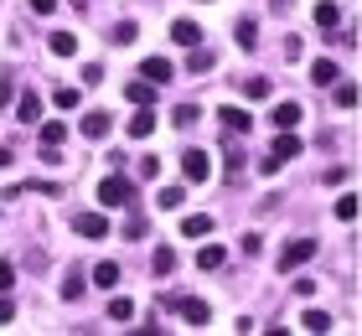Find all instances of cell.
Listing matches in <instances>:
<instances>
[{"mask_svg": "<svg viewBox=\"0 0 362 336\" xmlns=\"http://www.w3.org/2000/svg\"><path fill=\"white\" fill-rule=\"evenodd\" d=\"M93 284H104V290H114V284H119V264H114V259L93 264Z\"/></svg>", "mask_w": 362, "mask_h": 336, "instance_id": "cell-17", "label": "cell"}, {"mask_svg": "<svg viewBox=\"0 0 362 336\" xmlns=\"http://www.w3.org/2000/svg\"><path fill=\"white\" fill-rule=\"evenodd\" d=\"M31 11H37V16H52V11H57V0H31Z\"/></svg>", "mask_w": 362, "mask_h": 336, "instance_id": "cell-39", "label": "cell"}, {"mask_svg": "<svg viewBox=\"0 0 362 336\" xmlns=\"http://www.w3.org/2000/svg\"><path fill=\"white\" fill-rule=\"evenodd\" d=\"M181 202H187V192H181V187H166V192H160V212H176Z\"/></svg>", "mask_w": 362, "mask_h": 336, "instance_id": "cell-30", "label": "cell"}, {"mask_svg": "<svg viewBox=\"0 0 362 336\" xmlns=\"http://www.w3.org/2000/svg\"><path fill=\"white\" fill-rule=\"evenodd\" d=\"M243 93H249V98H269L274 83H269V78H249V83H243Z\"/></svg>", "mask_w": 362, "mask_h": 336, "instance_id": "cell-28", "label": "cell"}, {"mask_svg": "<svg viewBox=\"0 0 362 336\" xmlns=\"http://www.w3.org/2000/svg\"><path fill=\"white\" fill-rule=\"evenodd\" d=\"M171 311L181 315V321H192V326H207V321H212L207 300H197V295H176V300H171Z\"/></svg>", "mask_w": 362, "mask_h": 336, "instance_id": "cell-3", "label": "cell"}, {"mask_svg": "<svg viewBox=\"0 0 362 336\" xmlns=\"http://www.w3.org/2000/svg\"><path fill=\"white\" fill-rule=\"evenodd\" d=\"M114 42H119V47H135V42H140V26H135V21H119V26H114Z\"/></svg>", "mask_w": 362, "mask_h": 336, "instance_id": "cell-26", "label": "cell"}, {"mask_svg": "<svg viewBox=\"0 0 362 336\" xmlns=\"http://www.w3.org/2000/svg\"><path fill=\"white\" fill-rule=\"evenodd\" d=\"M233 37H238V47H243V52H254V47H259V21H254V16H238Z\"/></svg>", "mask_w": 362, "mask_h": 336, "instance_id": "cell-10", "label": "cell"}, {"mask_svg": "<svg viewBox=\"0 0 362 336\" xmlns=\"http://www.w3.org/2000/svg\"><path fill=\"white\" fill-rule=\"evenodd\" d=\"M269 156H274L279 166H285V161H295V156H300V134H295V129H279V140H274V150H269Z\"/></svg>", "mask_w": 362, "mask_h": 336, "instance_id": "cell-8", "label": "cell"}, {"mask_svg": "<svg viewBox=\"0 0 362 336\" xmlns=\"http://www.w3.org/2000/svg\"><path fill=\"white\" fill-rule=\"evenodd\" d=\"M310 259H316V238H295V243L279 248V274H285V269H305Z\"/></svg>", "mask_w": 362, "mask_h": 336, "instance_id": "cell-2", "label": "cell"}, {"mask_svg": "<svg viewBox=\"0 0 362 336\" xmlns=\"http://www.w3.org/2000/svg\"><path fill=\"white\" fill-rule=\"evenodd\" d=\"M6 161H11V156H6V150H0V166H6Z\"/></svg>", "mask_w": 362, "mask_h": 336, "instance_id": "cell-40", "label": "cell"}, {"mask_svg": "<svg viewBox=\"0 0 362 336\" xmlns=\"http://www.w3.org/2000/svg\"><path fill=\"white\" fill-rule=\"evenodd\" d=\"M151 269H156V274H171V269H176V248H166V243H160L156 254H151Z\"/></svg>", "mask_w": 362, "mask_h": 336, "instance_id": "cell-21", "label": "cell"}, {"mask_svg": "<svg viewBox=\"0 0 362 336\" xmlns=\"http://www.w3.org/2000/svg\"><path fill=\"white\" fill-rule=\"evenodd\" d=\"M316 26H321V31H337V26H341V11L332 6V0H321V6H316Z\"/></svg>", "mask_w": 362, "mask_h": 336, "instance_id": "cell-19", "label": "cell"}, {"mask_svg": "<svg viewBox=\"0 0 362 336\" xmlns=\"http://www.w3.org/2000/svg\"><path fill=\"white\" fill-rule=\"evenodd\" d=\"M6 321H16V300H11V290H0V326Z\"/></svg>", "mask_w": 362, "mask_h": 336, "instance_id": "cell-33", "label": "cell"}, {"mask_svg": "<svg viewBox=\"0 0 362 336\" xmlns=\"http://www.w3.org/2000/svg\"><path fill=\"white\" fill-rule=\"evenodd\" d=\"M52 98H57V109H78V88H57Z\"/></svg>", "mask_w": 362, "mask_h": 336, "instance_id": "cell-36", "label": "cell"}, {"mask_svg": "<svg viewBox=\"0 0 362 336\" xmlns=\"http://www.w3.org/2000/svg\"><path fill=\"white\" fill-rule=\"evenodd\" d=\"M171 73H176V67H171L166 57H145V62H140V78L156 83V88H160V83H171Z\"/></svg>", "mask_w": 362, "mask_h": 336, "instance_id": "cell-7", "label": "cell"}, {"mask_svg": "<svg viewBox=\"0 0 362 336\" xmlns=\"http://www.w3.org/2000/svg\"><path fill=\"white\" fill-rule=\"evenodd\" d=\"M171 42L176 47H202V31H197V21H176L171 26Z\"/></svg>", "mask_w": 362, "mask_h": 336, "instance_id": "cell-14", "label": "cell"}, {"mask_svg": "<svg viewBox=\"0 0 362 336\" xmlns=\"http://www.w3.org/2000/svg\"><path fill=\"white\" fill-rule=\"evenodd\" d=\"M62 140H68V124H62V120H47V124H42V145H47V150H57Z\"/></svg>", "mask_w": 362, "mask_h": 336, "instance_id": "cell-18", "label": "cell"}, {"mask_svg": "<svg viewBox=\"0 0 362 336\" xmlns=\"http://www.w3.org/2000/svg\"><path fill=\"white\" fill-rule=\"evenodd\" d=\"M300 326H305V331H332V315H326V311H305Z\"/></svg>", "mask_w": 362, "mask_h": 336, "instance_id": "cell-27", "label": "cell"}, {"mask_svg": "<svg viewBox=\"0 0 362 336\" xmlns=\"http://www.w3.org/2000/svg\"><path fill=\"white\" fill-rule=\"evenodd\" d=\"M151 93H156V83H129V88H124V98H129V104H151Z\"/></svg>", "mask_w": 362, "mask_h": 336, "instance_id": "cell-24", "label": "cell"}, {"mask_svg": "<svg viewBox=\"0 0 362 336\" xmlns=\"http://www.w3.org/2000/svg\"><path fill=\"white\" fill-rule=\"evenodd\" d=\"M52 52L57 57H73L78 52V37H73V31H52Z\"/></svg>", "mask_w": 362, "mask_h": 336, "instance_id": "cell-22", "label": "cell"}, {"mask_svg": "<svg viewBox=\"0 0 362 336\" xmlns=\"http://www.w3.org/2000/svg\"><path fill=\"white\" fill-rule=\"evenodd\" d=\"M156 171H160V161H151V156H140V161H135V176H145V181H151Z\"/></svg>", "mask_w": 362, "mask_h": 336, "instance_id": "cell-35", "label": "cell"}, {"mask_svg": "<svg viewBox=\"0 0 362 336\" xmlns=\"http://www.w3.org/2000/svg\"><path fill=\"white\" fill-rule=\"evenodd\" d=\"M181 176L187 181H207L212 176V156L207 150H181Z\"/></svg>", "mask_w": 362, "mask_h": 336, "instance_id": "cell-4", "label": "cell"}, {"mask_svg": "<svg viewBox=\"0 0 362 336\" xmlns=\"http://www.w3.org/2000/svg\"><path fill=\"white\" fill-rule=\"evenodd\" d=\"M11 98H16V83H11V78H0V109H6Z\"/></svg>", "mask_w": 362, "mask_h": 336, "instance_id": "cell-38", "label": "cell"}, {"mask_svg": "<svg viewBox=\"0 0 362 336\" xmlns=\"http://www.w3.org/2000/svg\"><path fill=\"white\" fill-rule=\"evenodd\" d=\"M129 315H135V300L114 295V300H109V321H129Z\"/></svg>", "mask_w": 362, "mask_h": 336, "instance_id": "cell-25", "label": "cell"}, {"mask_svg": "<svg viewBox=\"0 0 362 336\" xmlns=\"http://www.w3.org/2000/svg\"><path fill=\"white\" fill-rule=\"evenodd\" d=\"M129 134H135V140H151V134H156V114L145 109V104H140L135 120H129Z\"/></svg>", "mask_w": 362, "mask_h": 336, "instance_id": "cell-15", "label": "cell"}, {"mask_svg": "<svg viewBox=\"0 0 362 336\" xmlns=\"http://www.w3.org/2000/svg\"><path fill=\"white\" fill-rule=\"evenodd\" d=\"M197 120H202V114H197V109H192V104H181V109H176V114H171V124H176V129H192V124H197Z\"/></svg>", "mask_w": 362, "mask_h": 336, "instance_id": "cell-29", "label": "cell"}, {"mask_svg": "<svg viewBox=\"0 0 362 336\" xmlns=\"http://www.w3.org/2000/svg\"><path fill=\"white\" fill-rule=\"evenodd\" d=\"M78 129H83L88 140H109V129H114V120H109L104 109H88V114H83V124H78Z\"/></svg>", "mask_w": 362, "mask_h": 336, "instance_id": "cell-5", "label": "cell"}, {"mask_svg": "<svg viewBox=\"0 0 362 336\" xmlns=\"http://www.w3.org/2000/svg\"><path fill=\"white\" fill-rule=\"evenodd\" d=\"M78 233H83V238H104V233H109V217H104V212H78Z\"/></svg>", "mask_w": 362, "mask_h": 336, "instance_id": "cell-9", "label": "cell"}, {"mask_svg": "<svg viewBox=\"0 0 362 336\" xmlns=\"http://www.w3.org/2000/svg\"><path fill=\"white\" fill-rule=\"evenodd\" d=\"M223 259H228V254H223V248H218V243H207V248H197V269H223Z\"/></svg>", "mask_w": 362, "mask_h": 336, "instance_id": "cell-20", "label": "cell"}, {"mask_svg": "<svg viewBox=\"0 0 362 336\" xmlns=\"http://www.w3.org/2000/svg\"><path fill=\"white\" fill-rule=\"evenodd\" d=\"M341 73H337V62L332 57H321V62H310V83H321V88H326V83H337Z\"/></svg>", "mask_w": 362, "mask_h": 336, "instance_id": "cell-16", "label": "cell"}, {"mask_svg": "<svg viewBox=\"0 0 362 336\" xmlns=\"http://www.w3.org/2000/svg\"><path fill=\"white\" fill-rule=\"evenodd\" d=\"M11 104H16V120H21V124H37V120H42V98L31 93V88H26V93H16Z\"/></svg>", "mask_w": 362, "mask_h": 336, "instance_id": "cell-6", "label": "cell"}, {"mask_svg": "<svg viewBox=\"0 0 362 336\" xmlns=\"http://www.w3.org/2000/svg\"><path fill=\"white\" fill-rule=\"evenodd\" d=\"M337 217H341V223H352V217H357V197H341L337 202Z\"/></svg>", "mask_w": 362, "mask_h": 336, "instance_id": "cell-34", "label": "cell"}, {"mask_svg": "<svg viewBox=\"0 0 362 336\" xmlns=\"http://www.w3.org/2000/svg\"><path fill=\"white\" fill-rule=\"evenodd\" d=\"M337 104H341V109L357 104V83H337Z\"/></svg>", "mask_w": 362, "mask_h": 336, "instance_id": "cell-31", "label": "cell"}, {"mask_svg": "<svg viewBox=\"0 0 362 336\" xmlns=\"http://www.w3.org/2000/svg\"><path fill=\"white\" fill-rule=\"evenodd\" d=\"M218 120H223V129H228V134H249V124H254L249 114H243V109H233V104H228V109L218 114Z\"/></svg>", "mask_w": 362, "mask_h": 336, "instance_id": "cell-13", "label": "cell"}, {"mask_svg": "<svg viewBox=\"0 0 362 336\" xmlns=\"http://www.w3.org/2000/svg\"><path fill=\"white\" fill-rule=\"evenodd\" d=\"M187 52H192V57H187V67H192L197 78H202L207 67H212V52H207V47H187Z\"/></svg>", "mask_w": 362, "mask_h": 336, "instance_id": "cell-23", "label": "cell"}, {"mask_svg": "<svg viewBox=\"0 0 362 336\" xmlns=\"http://www.w3.org/2000/svg\"><path fill=\"white\" fill-rule=\"evenodd\" d=\"M78 295H83V274L73 269V274H68V284H62V300H78Z\"/></svg>", "mask_w": 362, "mask_h": 336, "instance_id": "cell-32", "label": "cell"}, {"mask_svg": "<svg viewBox=\"0 0 362 336\" xmlns=\"http://www.w3.org/2000/svg\"><path fill=\"white\" fill-rule=\"evenodd\" d=\"M269 120H274V129H295V124H300V104H295V98H285V104H274Z\"/></svg>", "mask_w": 362, "mask_h": 336, "instance_id": "cell-11", "label": "cell"}, {"mask_svg": "<svg viewBox=\"0 0 362 336\" xmlns=\"http://www.w3.org/2000/svg\"><path fill=\"white\" fill-rule=\"evenodd\" d=\"M207 233H212V217H207V212L181 217V238H207Z\"/></svg>", "mask_w": 362, "mask_h": 336, "instance_id": "cell-12", "label": "cell"}, {"mask_svg": "<svg viewBox=\"0 0 362 336\" xmlns=\"http://www.w3.org/2000/svg\"><path fill=\"white\" fill-rule=\"evenodd\" d=\"M98 202H104V207H129V202H135V187H129L124 176H104L98 181Z\"/></svg>", "mask_w": 362, "mask_h": 336, "instance_id": "cell-1", "label": "cell"}, {"mask_svg": "<svg viewBox=\"0 0 362 336\" xmlns=\"http://www.w3.org/2000/svg\"><path fill=\"white\" fill-rule=\"evenodd\" d=\"M11 279H16V264L0 259V290H11Z\"/></svg>", "mask_w": 362, "mask_h": 336, "instance_id": "cell-37", "label": "cell"}]
</instances>
